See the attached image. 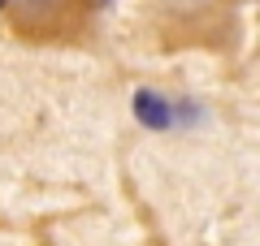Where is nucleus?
Wrapping results in <instances>:
<instances>
[{"label": "nucleus", "instance_id": "f257e3e1", "mask_svg": "<svg viewBox=\"0 0 260 246\" xmlns=\"http://www.w3.org/2000/svg\"><path fill=\"white\" fill-rule=\"evenodd\" d=\"M135 117L148 130H169L174 126V104L165 95H156L152 87H143V91H135Z\"/></svg>", "mask_w": 260, "mask_h": 246}, {"label": "nucleus", "instance_id": "f03ea898", "mask_svg": "<svg viewBox=\"0 0 260 246\" xmlns=\"http://www.w3.org/2000/svg\"><path fill=\"white\" fill-rule=\"evenodd\" d=\"M0 9H5V0H0Z\"/></svg>", "mask_w": 260, "mask_h": 246}]
</instances>
